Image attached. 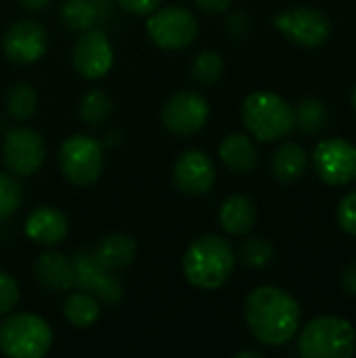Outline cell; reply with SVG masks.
<instances>
[{
    "mask_svg": "<svg viewBox=\"0 0 356 358\" xmlns=\"http://www.w3.org/2000/svg\"><path fill=\"white\" fill-rule=\"evenodd\" d=\"M23 231L25 237L31 239L34 243L44 248H55L65 241L69 233V222L61 210L52 206H38L27 214Z\"/></svg>",
    "mask_w": 356,
    "mask_h": 358,
    "instance_id": "obj_16",
    "label": "cell"
},
{
    "mask_svg": "<svg viewBox=\"0 0 356 358\" xmlns=\"http://www.w3.org/2000/svg\"><path fill=\"white\" fill-rule=\"evenodd\" d=\"M59 19L69 31H86L94 27L99 10L92 0H65L61 4Z\"/></svg>",
    "mask_w": 356,
    "mask_h": 358,
    "instance_id": "obj_24",
    "label": "cell"
},
{
    "mask_svg": "<svg viewBox=\"0 0 356 358\" xmlns=\"http://www.w3.org/2000/svg\"><path fill=\"white\" fill-rule=\"evenodd\" d=\"M353 105H355V111H356V86H355V90H353Z\"/></svg>",
    "mask_w": 356,
    "mask_h": 358,
    "instance_id": "obj_38",
    "label": "cell"
},
{
    "mask_svg": "<svg viewBox=\"0 0 356 358\" xmlns=\"http://www.w3.org/2000/svg\"><path fill=\"white\" fill-rule=\"evenodd\" d=\"M73 262V287L94 296L103 304H115L122 300L124 289L113 271L105 268L92 254V250H78L71 256Z\"/></svg>",
    "mask_w": 356,
    "mask_h": 358,
    "instance_id": "obj_9",
    "label": "cell"
},
{
    "mask_svg": "<svg viewBox=\"0 0 356 358\" xmlns=\"http://www.w3.org/2000/svg\"><path fill=\"white\" fill-rule=\"evenodd\" d=\"M294 115H296V128L302 134L313 136L325 128L329 111L323 101H319L315 96H306L298 103V107L294 109Z\"/></svg>",
    "mask_w": 356,
    "mask_h": 358,
    "instance_id": "obj_25",
    "label": "cell"
},
{
    "mask_svg": "<svg viewBox=\"0 0 356 358\" xmlns=\"http://www.w3.org/2000/svg\"><path fill=\"white\" fill-rule=\"evenodd\" d=\"M355 350V329L340 317L313 319L298 336V352L304 358H350Z\"/></svg>",
    "mask_w": 356,
    "mask_h": 358,
    "instance_id": "obj_4",
    "label": "cell"
},
{
    "mask_svg": "<svg viewBox=\"0 0 356 358\" xmlns=\"http://www.w3.org/2000/svg\"><path fill=\"white\" fill-rule=\"evenodd\" d=\"M147 36L162 50H183L191 46L199 34L195 15L183 6H159L145 23Z\"/></svg>",
    "mask_w": 356,
    "mask_h": 358,
    "instance_id": "obj_7",
    "label": "cell"
},
{
    "mask_svg": "<svg viewBox=\"0 0 356 358\" xmlns=\"http://www.w3.org/2000/svg\"><path fill=\"white\" fill-rule=\"evenodd\" d=\"M235 358H262V355L256 350H243V352H237Z\"/></svg>",
    "mask_w": 356,
    "mask_h": 358,
    "instance_id": "obj_37",
    "label": "cell"
},
{
    "mask_svg": "<svg viewBox=\"0 0 356 358\" xmlns=\"http://www.w3.org/2000/svg\"><path fill=\"white\" fill-rule=\"evenodd\" d=\"M63 315L69 321V325L78 329H86V327H92L101 319V302L94 296L78 289L65 298Z\"/></svg>",
    "mask_w": 356,
    "mask_h": 358,
    "instance_id": "obj_22",
    "label": "cell"
},
{
    "mask_svg": "<svg viewBox=\"0 0 356 358\" xmlns=\"http://www.w3.org/2000/svg\"><path fill=\"white\" fill-rule=\"evenodd\" d=\"M94 258L109 271H122L130 266L136 258V241L124 233H111L103 237L92 250Z\"/></svg>",
    "mask_w": 356,
    "mask_h": 358,
    "instance_id": "obj_20",
    "label": "cell"
},
{
    "mask_svg": "<svg viewBox=\"0 0 356 358\" xmlns=\"http://www.w3.org/2000/svg\"><path fill=\"white\" fill-rule=\"evenodd\" d=\"M225 71V61L216 50H201L191 67L193 80L201 86H212L222 78Z\"/></svg>",
    "mask_w": 356,
    "mask_h": 358,
    "instance_id": "obj_27",
    "label": "cell"
},
{
    "mask_svg": "<svg viewBox=\"0 0 356 358\" xmlns=\"http://www.w3.org/2000/svg\"><path fill=\"white\" fill-rule=\"evenodd\" d=\"M338 224L344 233L356 237V189L342 197L338 206Z\"/></svg>",
    "mask_w": 356,
    "mask_h": 358,
    "instance_id": "obj_31",
    "label": "cell"
},
{
    "mask_svg": "<svg viewBox=\"0 0 356 358\" xmlns=\"http://www.w3.org/2000/svg\"><path fill=\"white\" fill-rule=\"evenodd\" d=\"M23 199V189L19 185V180L10 174L0 172V220L10 218Z\"/></svg>",
    "mask_w": 356,
    "mask_h": 358,
    "instance_id": "obj_29",
    "label": "cell"
},
{
    "mask_svg": "<svg viewBox=\"0 0 356 358\" xmlns=\"http://www.w3.org/2000/svg\"><path fill=\"white\" fill-rule=\"evenodd\" d=\"M210 120V103L195 90H180L172 94L162 109V124L178 136L199 132Z\"/></svg>",
    "mask_w": 356,
    "mask_h": 358,
    "instance_id": "obj_11",
    "label": "cell"
},
{
    "mask_svg": "<svg viewBox=\"0 0 356 358\" xmlns=\"http://www.w3.org/2000/svg\"><path fill=\"white\" fill-rule=\"evenodd\" d=\"M172 178L183 195L199 197L212 191L216 182V166L206 151L187 149L176 157Z\"/></svg>",
    "mask_w": 356,
    "mask_h": 358,
    "instance_id": "obj_15",
    "label": "cell"
},
{
    "mask_svg": "<svg viewBox=\"0 0 356 358\" xmlns=\"http://www.w3.org/2000/svg\"><path fill=\"white\" fill-rule=\"evenodd\" d=\"M220 162L235 174H248L258 164V147L248 134H229L218 145Z\"/></svg>",
    "mask_w": 356,
    "mask_h": 358,
    "instance_id": "obj_18",
    "label": "cell"
},
{
    "mask_svg": "<svg viewBox=\"0 0 356 358\" xmlns=\"http://www.w3.org/2000/svg\"><path fill=\"white\" fill-rule=\"evenodd\" d=\"M256 206L245 195H231L218 212L222 231L233 237L248 235L256 224Z\"/></svg>",
    "mask_w": 356,
    "mask_h": 358,
    "instance_id": "obj_19",
    "label": "cell"
},
{
    "mask_svg": "<svg viewBox=\"0 0 356 358\" xmlns=\"http://www.w3.org/2000/svg\"><path fill=\"white\" fill-rule=\"evenodd\" d=\"M52 346V329L31 313H17L0 323V352L10 358H42Z\"/></svg>",
    "mask_w": 356,
    "mask_h": 358,
    "instance_id": "obj_5",
    "label": "cell"
},
{
    "mask_svg": "<svg viewBox=\"0 0 356 358\" xmlns=\"http://www.w3.org/2000/svg\"><path fill=\"white\" fill-rule=\"evenodd\" d=\"M34 277L52 292H67L73 287V262L61 252H44L34 262Z\"/></svg>",
    "mask_w": 356,
    "mask_h": 358,
    "instance_id": "obj_17",
    "label": "cell"
},
{
    "mask_svg": "<svg viewBox=\"0 0 356 358\" xmlns=\"http://www.w3.org/2000/svg\"><path fill=\"white\" fill-rule=\"evenodd\" d=\"M275 258V245L264 237H250L239 248V260L250 268H262Z\"/></svg>",
    "mask_w": 356,
    "mask_h": 358,
    "instance_id": "obj_28",
    "label": "cell"
},
{
    "mask_svg": "<svg viewBox=\"0 0 356 358\" xmlns=\"http://www.w3.org/2000/svg\"><path fill=\"white\" fill-rule=\"evenodd\" d=\"M71 63L80 78L84 80H101L113 67V48L109 38L101 29L80 31V38L71 50Z\"/></svg>",
    "mask_w": 356,
    "mask_h": 358,
    "instance_id": "obj_13",
    "label": "cell"
},
{
    "mask_svg": "<svg viewBox=\"0 0 356 358\" xmlns=\"http://www.w3.org/2000/svg\"><path fill=\"white\" fill-rule=\"evenodd\" d=\"M4 107H6V113L15 122H27L36 113V109H38V94L34 90V86H29L25 82L13 84L6 90Z\"/></svg>",
    "mask_w": 356,
    "mask_h": 358,
    "instance_id": "obj_23",
    "label": "cell"
},
{
    "mask_svg": "<svg viewBox=\"0 0 356 358\" xmlns=\"http://www.w3.org/2000/svg\"><path fill=\"white\" fill-rule=\"evenodd\" d=\"M241 117L248 132L260 143H275L296 128L294 107L271 90H256L245 96Z\"/></svg>",
    "mask_w": 356,
    "mask_h": 358,
    "instance_id": "obj_3",
    "label": "cell"
},
{
    "mask_svg": "<svg viewBox=\"0 0 356 358\" xmlns=\"http://www.w3.org/2000/svg\"><path fill=\"white\" fill-rule=\"evenodd\" d=\"M340 285H342V289H344L348 296L356 298V260L348 262V264L342 268V275H340Z\"/></svg>",
    "mask_w": 356,
    "mask_h": 358,
    "instance_id": "obj_34",
    "label": "cell"
},
{
    "mask_svg": "<svg viewBox=\"0 0 356 358\" xmlns=\"http://www.w3.org/2000/svg\"><path fill=\"white\" fill-rule=\"evenodd\" d=\"M227 29L235 36V38H243L250 31V19L245 13H233L227 19Z\"/></svg>",
    "mask_w": 356,
    "mask_h": 358,
    "instance_id": "obj_33",
    "label": "cell"
},
{
    "mask_svg": "<svg viewBox=\"0 0 356 358\" xmlns=\"http://www.w3.org/2000/svg\"><path fill=\"white\" fill-rule=\"evenodd\" d=\"M275 27L294 44L317 48L332 36V23L325 13L313 6H296L275 17Z\"/></svg>",
    "mask_w": 356,
    "mask_h": 358,
    "instance_id": "obj_10",
    "label": "cell"
},
{
    "mask_svg": "<svg viewBox=\"0 0 356 358\" xmlns=\"http://www.w3.org/2000/svg\"><path fill=\"white\" fill-rule=\"evenodd\" d=\"M120 8L130 15H151L162 6V0H118Z\"/></svg>",
    "mask_w": 356,
    "mask_h": 358,
    "instance_id": "obj_32",
    "label": "cell"
},
{
    "mask_svg": "<svg viewBox=\"0 0 356 358\" xmlns=\"http://www.w3.org/2000/svg\"><path fill=\"white\" fill-rule=\"evenodd\" d=\"M313 166L323 182L344 187L356 180V147L344 138L321 141L313 153Z\"/></svg>",
    "mask_w": 356,
    "mask_h": 358,
    "instance_id": "obj_12",
    "label": "cell"
},
{
    "mask_svg": "<svg viewBox=\"0 0 356 358\" xmlns=\"http://www.w3.org/2000/svg\"><path fill=\"white\" fill-rule=\"evenodd\" d=\"M2 157L15 176L36 174L46 159V143L40 132L25 126H15L6 132L2 143Z\"/></svg>",
    "mask_w": 356,
    "mask_h": 358,
    "instance_id": "obj_8",
    "label": "cell"
},
{
    "mask_svg": "<svg viewBox=\"0 0 356 358\" xmlns=\"http://www.w3.org/2000/svg\"><path fill=\"white\" fill-rule=\"evenodd\" d=\"M233 0H195V6L206 15H222L229 10Z\"/></svg>",
    "mask_w": 356,
    "mask_h": 358,
    "instance_id": "obj_35",
    "label": "cell"
},
{
    "mask_svg": "<svg viewBox=\"0 0 356 358\" xmlns=\"http://www.w3.org/2000/svg\"><path fill=\"white\" fill-rule=\"evenodd\" d=\"M111 109H113V103H111L109 94L105 90H101V88H94V90L86 92L82 96L78 115H80V120L84 124H88L92 128H99L109 120Z\"/></svg>",
    "mask_w": 356,
    "mask_h": 358,
    "instance_id": "obj_26",
    "label": "cell"
},
{
    "mask_svg": "<svg viewBox=\"0 0 356 358\" xmlns=\"http://www.w3.org/2000/svg\"><path fill=\"white\" fill-rule=\"evenodd\" d=\"M235 250L218 235H204L195 239L183 256L185 279L199 289L222 287L235 271Z\"/></svg>",
    "mask_w": 356,
    "mask_h": 358,
    "instance_id": "obj_2",
    "label": "cell"
},
{
    "mask_svg": "<svg viewBox=\"0 0 356 358\" xmlns=\"http://www.w3.org/2000/svg\"><path fill=\"white\" fill-rule=\"evenodd\" d=\"M300 304L287 292L262 285L245 300V323L250 334L264 346L287 344L300 327Z\"/></svg>",
    "mask_w": 356,
    "mask_h": 358,
    "instance_id": "obj_1",
    "label": "cell"
},
{
    "mask_svg": "<svg viewBox=\"0 0 356 358\" xmlns=\"http://www.w3.org/2000/svg\"><path fill=\"white\" fill-rule=\"evenodd\" d=\"M48 50V34L42 23L21 19L8 25L2 38V52L15 65H31Z\"/></svg>",
    "mask_w": 356,
    "mask_h": 358,
    "instance_id": "obj_14",
    "label": "cell"
},
{
    "mask_svg": "<svg viewBox=\"0 0 356 358\" xmlns=\"http://www.w3.org/2000/svg\"><path fill=\"white\" fill-rule=\"evenodd\" d=\"M17 304H19L17 281L8 273L0 271V315H10Z\"/></svg>",
    "mask_w": 356,
    "mask_h": 358,
    "instance_id": "obj_30",
    "label": "cell"
},
{
    "mask_svg": "<svg viewBox=\"0 0 356 358\" xmlns=\"http://www.w3.org/2000/svg\"><path fill=\"white\" fill-rule=\"evenodd\" d=\"M52 0H19V4L25 8V10H31V13H40L44 10Z\"/></svg>",
    "mask_w": 356,
    "mask_h": 358,
    "instance_id": "obj_36",
    "label": "cell"
},
{
    "mask_svg": "<svg viewBox=\"0 0 356 358\" xmlns=\"http://www.w3.org/2000/svg\"><path fill=\"white\" fill-rule=\"evenodd\" d=\"M57 162L65 180L76 187H88L103 174V145L90 134H71L61 143Z\"/></svg>",
    "mask_w": 356,
    "mask_h": 358,
    "instance_id": "obj_6",
    "label": "cell"
},
{
    "mask_svg": "<svg viewBox=\"0 0 356 358\" xmlns=\"http://www.w3.org/2000/svg\"><path fill=\"white\" fill-rule=\"evenodd\" d=\"M308 170V153L298 143H283L273 153L271 159V172L275 180L283 185H292L300 180Z\"/></svg>",
    "mask_w": 356,
    "mask_h": 358,
    "instance_id": "obj_21",
    "label": "cell"
}]
</instances>
